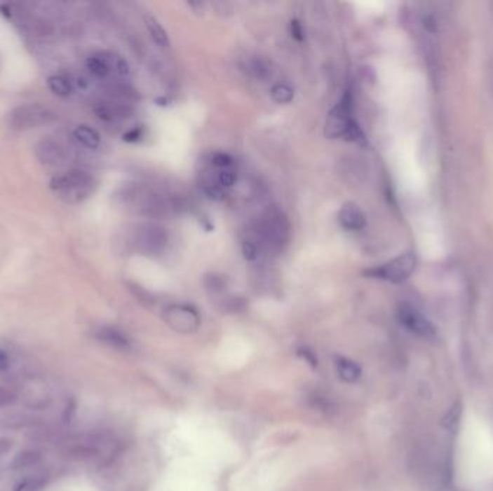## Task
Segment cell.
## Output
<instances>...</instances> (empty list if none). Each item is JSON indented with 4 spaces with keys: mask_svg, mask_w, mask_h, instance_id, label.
Here are the masks:
<instances>
[{
    "mask_svg": "<svg viewBox=\"0 0 493 491\" xmlns=\"http://www.w3.org/2000/svg\"><path fill=\"white\" fill-rule=\"evenodd\" d=\"M55 120V114L49 109L39 104H28L15 109L9 114V125L13 130L25 132L32 128L46 125Z\"/></svg>",
    "mask_w": 493,
    "mask_h": 491,
    "instance_id": "obj_3",
    "label": "cell"
},
{
    "mask_svg": "<svg viewBox=\"0 0 493 491\" xmlns=\"http://www.w3.org/2000/svg\"><path fill=\"white\" fill-rule=\"evenodd\" d=\"M38 159L46 166H62L69 159V150L60 139L43 137L35 147Z\"/></svg>",
    "mask_w": 493,
    "mask_h": 491,
    "instance_id": "obj_9",
    "label": "cell"
},
{
    "mask_svg": "<svg viewBox=\"0 0 493 491\" xmlns=\"http://www.w3.org/2000/svg\"><path fill=\"white\" fill-rule=\"evenodd\" d=\"M140 139H143V128L142 127H137V128H133V130H130L128 133L124 134V140L126 141H139Z\"/></svg>",
    "mask_w": 493,
    "mask_h": 491,
    "instance_id": "obj_29",
    "label": "cell"
},
{
    "mask_svg": "<svg viewBox=\"0 0 493 491\" xmlns=\"http://www.w3.org/2000/svg\"><path fill=\"white\" fill-rule=\"evenodd\" d=\"M42 484H43V478H34V480L26 478L15 488V491H35L36 488L42 487Z\"/></svg>",
    "mask_w": 493,
    "mask_h": 491,
    "instance_id": "obj_25",
    "label": "cell"
},
{
    "mask_svg": "<svg viewBox=\"0 0 493 491\" xmlns=\"http://www.w3.org/2000/svg\"><path fill=\"white\" fill-rule=\"evenodd\" d=\"M146 23H147V29H149V34H150L153 42L161 48H168L169 46V36H168L166 31L163 29L162 25L158 22V19L149 16L146 19Z\"/></svg>",
    "mask_w": 493,
    "mask_h": 491,
    "instance_id": "obj_18",
    "label": "cell"
},
{
    "mask_svg": "<svg viewBox=\"0 0 493 491\" xmlns=\"http://www.w3.org/2000/svg\"><path fill=\"white\" fill-rule=\"evenodd\" d=\"M353 123L355 118L352 117V94L346 91L342 95L341 101L330 110L326 120L325 134L329 139H344Z\"/></svg>",
    "mask_w": 493,
    "mask_h": 491,
    "instance_id": "obj_4",
    "label": "cell"
},
{
    "mask_svg": "<svg viewBox=\"0 0 493 491\" xmlns=\"http://www.w3.org/2000/svg\"><path fill=\"white\" fill-rule=\"evenodd\" d=\"M48 87L52 92L58 97H68L75 91L76 84L72 78H69V76H67L64 74H57V75L49 76Z\"/></svg>",
    "mask_w": 493,
    "mask_h": 491,
    "instance_id": "obj_15",
    "label": "cell"
},
{
    "mask_svg": "<svg viewBox=\"0 0 493 491\" xmlns=\"http://www.w3.org/2000/svg\"><path fill=\"white\" fill-rule=\"evenodd\" d=\"M11 365V361H9V356L4 352V350H0V372H5Z\"/></svg>",
    "mask_w": 493,
    "mask_h": 491,
    "instance_id": "obj_30",
    "label": "cell"
},
{
    "mask_svg": "<svg viewBox=\"0 0 493 491\" xmlns=\"http://www.w3.org/2000/svg\"><path fill=\"white\" fill-rule=\"evenodd\" d=\"M414 270H415V256L411 252H407L382 265L365 270L363 271V275L368 278L400 284L405 281L414 272Z\"/></svg>",
    "mask_w": 493,
    "mask_h": 491,
    "instance_id": "obj_2",
    "label": "cell"
},
{
    "mask_svg": "<svg viewBox=\"0 0 493 491\" xmlns=\"http://www.w3.org/2000/svg\"><path fill=\"white\" fill-rule=\"evenodd\" d=\"M244 69L247 71L248 75H251L252 78L264 81L271 78L273 75V65L269 60L263 57H251L247 60Z\"/></svg>",
    "mask_w": 493,
    "mask_h": 491,
    "instance_id": "obj_11",
    "label": "cell"
},
{
    "mask_svg": "<svg viewBox=\"0 0 493 491\" xmlns=\"http://www.w3.org/2000/svg\"><path fill=\"white\" fill-rule=\"evenodd\" d=\"M270 94L277 104H289V102H292L295 98V90L289 84H284V83H278L273 85Z\"/></svg>",
    "mask_w": 493,
    "mask_h": 491,
    "instance_id": "obj_19",
    "label": "cell"
},
{
    "mask_svg": "<svg viewBox=\"0 0 493 491\" xmlns=\"http://www.w3.org/2000/svg\"><path fill=\"white\" fill-rule=\"evenodd\" d=\"M39 461V454L34 451H25L18 454V457L13 459V467L15 469H26L32 467Z\"/></svg>",
    "mask_w": 493,
    "mask_h": 491,
    "instance_id": "obj_21",
    "label": "cell"
},
{
    "mask_svg": "<svg viewBox=\"0 0 493 491\" xmlns=\"http://www.w3.org/2000/svg\"><path fill=\"white\" fill-rule=\"evenodd\" d=\"M290 32H292V36L297 42H303L304 41V29H303V25L300 23V20L293 19L290 22Z\"/></svg>",
    "mask_w": 493,
    "mask_h": 491,
    "instance_id": "obj_26",
    "label": "cell"
},
{
    "mask_svg": "<svg viewBox=\"0 0 493 491\" xmlns=\"http://www.w3.org/2000/svg\"><path fill=\"white\" fill-rule=\"evenodd\" d=\"M15 399L16 398H15V395L11 391L5 389V387H0V408L13 403Z\"/></svg>",
    "mask_w": 493,
    "mask_h": 491,
    "instance_id": "obj_28",
    "label": "cell"
},
{
    "mask_svg": "<svg viewBox=\"0 0 493 491\" xmlns=\"http://www.w3.org/2000/svg\"><path fill=\"white\" fill-rule=\"evenodd\" d=\"M236 180H237V174L234 173L231 169H224L218 173L217 176V182L224 188V189H228L231 186H234V184H236Z\"/></svg>",
    "mask_w": 493,
    "mask_h": 491,
    "instance_id": "obj_22",
    "label": "cell"
},
{
    "mask_svg": "<svg viewBox=\"0 0 493 491\" xmlns=\"http://www.w3.org/2000/svg\"><path fill=\"white\" fill-rule=\"evenodd\" d=\"M400 323L412 334L419 336L421 339L433 340L435 338V327L433 323L414 305L404 303L398 307L397 312Z\"/></svg>",
    "mask_w": 493,
    "mask_h": 491,
    "instance_id": "obj_8",
    "label": "cell"
},
{
    "mask_svg": "<svg viewBox=\"0 0 493 491\" xmlns=\"http://www.w3.org/2000/svg\"><path fill=\"white\" fill-rule=\"evenodd\" d=\"M162 230L163 229L154 228V226L144 228L143 229V237L140 240V244H142L143 249H147V251H151V252L161 249L165 245V242H166L165 234H163Z\"/></svg>",
    "mask_w": 493,
    "mask_h": 491,
    "instance_id": "obj_16",
    "label": "cell"
},
{
    "mask_svg": "<svg viewBox=\"0 0 493 491\" xmlns=\"http://www.w3.org/2000/svg\"><path fill=\"white\" fill-rule=\"evenodd\" d=\"M94 111L101 121H106V123H114L119 118H121V116H124V109L120 104H117V102H109V101L97 102Z\"/></svg>",
    "mask_w": 493,
    "mask_h": 491,
    "instance_id": "obj_14",
    "label": "cell"
},
{
    "mask_svg": "<svg viewBox=\"0 0 493 491\" xmlns=\"http://www.w3.org/2000/svg\"><path fill=\"white\" fill-rule=\"evenodd\" d=\"M72 137L76 144H80L81 147L88 150H97L101 144L100 134L94 130V128L84 124L75 127V130L72 132Z\"/></svg>",
    "mask_w": 493,
    "mask_h": 491,
    "instance_id": "obj_12",
    "label": "cell"
},
{
    "mask_svg": "<svg viewBox=\"0 0 493 491\" xmlns=\"http://www.w3.org/2000/svg\"><path fill=\"white\" fill-rule=\"evenodd\" d=\"M156 102H158V104L159 106H169V99L168 98H158V99H156Z\"/></svg>",
    "mask_w": 493,
    "mask_h": 491,
    "instance_id": "obj_31",
    "label": "cell"
},
{
    "mask_svg": "<svg viewBox=\"0 0 493 491\" xmlns=\"http://www.w3.org/2000/svg\"><path fill=\"white\" fill-rule=\"evenodd\" d=\"M87 69L93 76L100 80H106L110 75L127 76L130 74L126 60L110 53H98L91 55L87 60Z\"/></svg>",
    "mask_w": 493,
    "mask_h": 491,
    "instance_id": "obj_6",
    "label": "cell"
},
{
    "mask_svg": "<svg viewBox=\"0 0 493 491\" xmlns=\"http://www.w3.org/2000/svg\"><path fill=\"white\" fill-rule=\"evenodd\" d=\"M202 189L208 198L215 202H221L225 198V189L217 182V180H205L202 184Z\"/></svg>",
    "mask_w": 493,
    "mask_h": 491,
    "instance_id": "obj_20",
    "label": "cell"
},
{
    "mask_svg": "<svg viewBox=\"0 0 493 491\" xmlns=\"http://www.w3.org/2000/svg\"><path fill=\"white\" fill-rule=\"evenodd\" d=\"M339 223L348 230H360L367 226V216L358 205L345 203L339 212Z\"/></svg>",
    "mask_w": 493,
    "mask_h": 491,
    "instance_id": "obj_10",
    "label": "cell"
},
{
    "mask_svg": "<svg viewBox=\"0 0 493 491\" xmlns=\"http://www.w3.org/2000/svg\"><path fill=\"white\" fill-rule=\"evenodd\" d=\"M163 319L177 333H192L201 324L198 310L191 304H172L165 310Z\"/></svg>",
    "mask_w": 493,
    "mask_h": 491,
    "instance_id": "obj_7",
    "label": "cell"
},
{
    "mask_svg": "<svg viewBox=\"0 0 493 491\" xmlns=\"http://www.w3.org/2000/svg\"><path fill=\"white\" fill-rule=\"evenodd\" d=\"M259 234H262L264 241L271 248L280 249L285 242L289 241L290 226H289L288 218H285L284 214L280 212L278 209L267 211L263 216Z\"/></svg>",
    "mask_w": 493,
    "mask_h": 491,
    "instance_id": "obj_5",
    "label": "cell"
},
{
    "mask_svg": "<svg viewBox=\"0 0 493 491\" xmlns=\"http://www.w3.org/2000/svg\"><path fill=\"white\" fill-rule=\"evenodd\" d=\"M206 287L211 289L212 291H221L225 287L224 278L218 275H210L206 278Z\"/></svg>",
    "mask_w": 493,
    "mask_h": 491,
    "instance_id": "obj_27",
    "label": "cell"
},
{
    "mask_svg": "<svg viewBox=\"0 0 493 491\" xmlns=\"http://www.w3.org/2000/svg\"><path fill=\"white\" fill-rule=\"evenodd\" d=\"M211 160H212V165H214L215 167L221 169V170H224V169H229V167L234 165V159L229 156V154L222 153V151L215 153Z\"/></svg>",
    "mask_w": 493,
    "mask_h": 491,
    "instance_id": "obj_23",
    "label": "cell"
},
{
    "mask_svg": "<svg viewBox=\"0 0 493 491\" xmlns=\"http://www.w3.org/2000/svg\"><path fill=\"white\" fill-rule=\"evenodd\" d=\"M97 338L101 342L117 349H127L130 346L127 336L114 327H101L97 333Z\"/></svg>",
    "mask_w": 493,
    "mask_h": 491,
    "instance_id": "obj_13",
    "label": "cell"
},
{
    "mask_svg": "<svg viewBox=\"0 0 493 491\" xmlns=\"http://www.w3.org/2000/svg\"><path fill=\"white\" fill-rule=\"evenodd\" d=\"M336 371H337V375H339V378L348 383L356 382L362 375L360 368L355 364L353 360H349L346 357H339L336 360Z\"/></svg>",
    "mask_w": 493,
    "mask_h": 491,
    "instance_id": "obj_17",
    "label": "cell"
},
{
    "mask_svg": "<svg viewBox=\"0 0 493 491\" xmlns=\"http://www.w3.org/2000/svg\"><path fill=\"white\" fill-rule=\"evenodd\" d=\"M243 255L247 261H255L257 260V256H258V248L255 245V242L250 241V240H245L243 242Z\"/></svg>",
    "mask_w": 493,
    "mask_h": 491,
    "instance_id": "obj_24",
    "label": "cell"
},
{
    "mask_svg": "<svg viewBox=\"0 0 493 491\" xmlns=\"http://www.w3.org/2000/svg\"><path fill=\"white\" fill-rule=\"evenodd\" d=\"M50 189L65 203L76 205L87 200L97 189L94 176L84 170H68L52 177Z\"/></svg>",
    "mask_w": 493,
    "mask_h": 491,
    "instance_id": "obj_1",
    "label": "cell"
}]
</instances>
